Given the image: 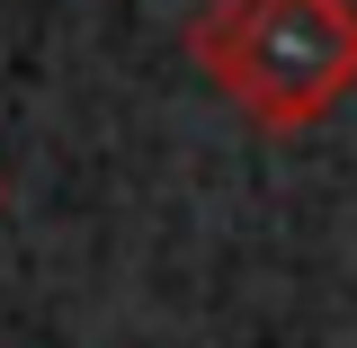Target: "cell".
Here are the masks:
<instances>
[{
	"instance_id": "cell-1",
	"label": "cell",
	"mask_w": 357,
	"mask_h": 348,
	"mask_svg": "<svg viewBox=\"0 0 357 348\" xmlns=\"http://www.w3.org/2000/svg\"><path fill=\"white\" fill-rule=\"evenodd\" d=\"M188 54L259 134H312L357 89V0H206Z\"/></svg>"
}]
</instances>
